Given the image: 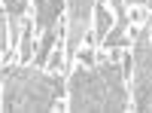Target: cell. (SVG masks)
<instances>
[{"mask_svg":"<svg viewBox=\"0 0 152 113\" xmlns=\"http://www.w3.org/2000/svg\"><path fill=\"white\" fill-rule=\"evenodd\" d=\"M21 61H31L34 55H37V49H34V40H31V31H24V37H21Z\"/></svg>","mask_w":152,"mask_h":113,"instance_id":"obj_9","label":"cell"},{"mask_svg":"<svg viewBox=\"0 0 152 113\" xmlns=\"http://www.w3.org/2000/svg\"><path fill=\"white\" fill-rule=\"evenodd\" d=\"M64 98V80L43 73L40 67H6L3 64V110L6 113H46Z\"/></svg>","mask_w":152,"mask_h":113,"instance_id":"obj_2","label":"cell"},{"mask_svg":"<svg viewBox=\"0 0 152 113\" xmlns=\"http://www.w3.org/2000/svg\"><path fill=\"white\" fill-rule=\"evenodd\" d=\"M70 110L73 113H122L128 110L125 73L116 61L76 67L70 73Z\"/></svg>","mask_w":152,"mask_h":113,"instance_id":"obj_1","label":"cell"},{"mask_svg":"<svg viewBox=\"0 0 152 113\" xmlns=\"http://www.w3.org/2000/svg\"><path fill=\"white\" fill-rule=\"evenodd\" d=\"M64 3L67 0H34V24H40L43 31L55 28L58 16L64 12Z\"/></svg>","mask_w":152,"mask_h":113,"instance_id":"obj_5","label":"cell"},{"mask_svg":"<svg viewBox=\"0 0 152 113\" xmlns=\"http://www.w3.org/2000/svg\"><path fill=\"white\" fill-rule=\"evenodd\" d=\"M24 3H28V0H24Z\"/></svg>","mask_w":152,"mask_h":113,"instance_id":"obj_14","label":"cell"},{"mask_svg":"<svg viewBox=\"0 0 152 113\" xmlns=\"http://www.w3.org/2000/svg\"><path fill=\"white\" fill-rule=\"evenodd\" d=\"M61 64H64V55H61V49L55 46V55H52V58H49V67H52V73H55V70H58Z\"/></svg>","mask_w":152,"mask_h":113,"instance_id":"obj_11","label":"cell"},{"mask_svg":"<svg viewBox=\"0 0 152 113\" xmlns=\"http://www.w3.org/2000/svg\"><path fill=\"white\" fill-rule=\"evenodd\" d=\"M94 18H97V40L104 43V37H107V34H110V28H113L110 9H107L104 3H97V6H94Z\"/></svg>","mask_w":152,"mask_h":113,"instance_id":"obj_8","label":"cell"},{"mask_svg":"<svg viewBox=\"0 0 152 113\" xmlns=\"http://www.w3.org/2000/svg\"><path fill=\"white\" fill-rule=\"evenodd\" d=\"M97 6V0H67L70 9V31H67V58L79 52V40L85 37L88 24H91V12Z\"/></svg>","mask_w":152,"mask_h":113,"instance_id":"obj_4","label":"cell"},{"mask_svg":"<svg viewBox=\"0 0 152 113\" xmlns=\"http://www.w3.org/2000/svg\"><path fill=\"white\" fill-rule=\"evenodd\" d=\"M128 3H134V6H149L152 0H128Z\"/></svg>","mask_w":152,"mask_h":113,"instance_id":"obj_13","label":"cell"},{"mask_svg":"<svg viewBox=\"0 0 152 113\" xmlns=\"http://www.w3.org/2000/svg\"><path fill=\"white\" fill-rule=\"evenodd\" d=\"M131 83H134V110L152 113V31L143 28L131 52Z\"/></svg>","mask_w":152,"mask_h":113,"instance_id":"obj_3","label":"cell"},{"mask_svg":"<svg viewBox=\"0 0 152 113\" xmlns=\"http://www.w3.org/2000/svg\"><path fill=\"white\" fill-rule=\"evenodd\" d=\"M58 46V31L55 28H49L46 34H43V43H40V49H37V55H34V64L37 67H43L49 58H52V49Z\"/></svg>","mask_w":152,"mask_h":113,"instance_id":"obj_6","label":"cell"},{"mask_svg":"<svg viewBox=\"0 0 152 113\" xmlns=\"http://www.w3.org/2000/svg\"><path fill=\"white\" fill-rule=\"evenodd\" d=\"M3 12L6 16H24V0H3Z\"/></svg>","mask_w":152,"mask_h":113,"instance_id":"obj_10","label":"cell"},{"mask_svg":"<svg viewBox=\"0 0 152 113\" xmlns=\"http://www.w3.org/2000/svg\"><path fill=\"white\" fill-rule=\"evenodd\" d=\"M110 6L116 9V18H122V16H128V12H125V0H110Z\"/></svg>","mask_w":152,"mask_h":113,"instance_id":"obj_12","label":"cell"},{"mask_svg":"<svg viewBox=\"0 0 152 113\" xmlns=\"http://www.w3.org/2000/svg\"><path fill=\"white\" fill-rule=\"evenodd\" d=\"M125 31H128V16H122V18H116V24L110 28V34L104 37V46H125Z\"/></svg>","mask_w":152,"mask_h":113,"instance_id":"obj_7","label":"cell"}]
</instances>
